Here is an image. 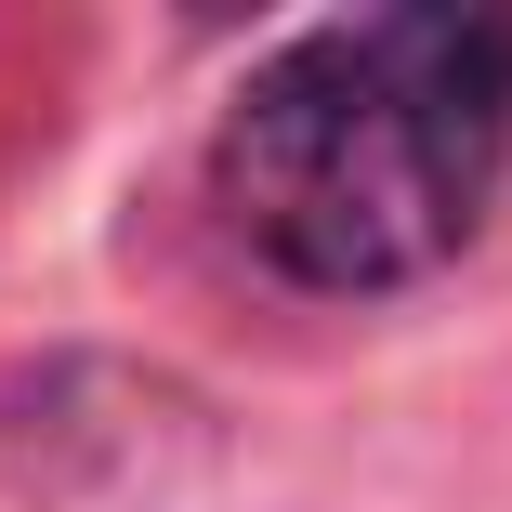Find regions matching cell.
<instances>
[{
	"label": "cell",
	"instance_id": "6da1fadb",
	"mask_svg": "<svg viewBox=\"0 0 512 512\" xmlns=\"http://www.w3.org/2000/svg\"><path fill=\"white\" fill-rule=\"evenodd\" d=\"M512 171V14H342L250 66L211 145L224 224L316 302L434 276Z\"/></svg>",
	"mask_w": 512,
	"mask_h": 512
}]
</instances>
